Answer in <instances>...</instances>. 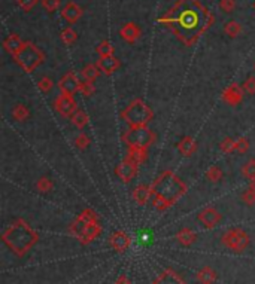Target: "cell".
Instances as JSON below:
<instances>
[{
    "instance_id": "obj_3",
    "label": "cell",
    "mask_w": 255,
    "mask_h": 284,
    "mask_svg": "<svg viewBox=\"0 0 255 284\" xmlns=\"http://www.w3.org/2000/svg\"><path fill=\"white\" fill-rule=\"evenodd\" d=\"M2 240L15 254L23 256L38 242V234L27 224L18 220L2 234Z\"/></svg>"
},
{
    "instance_id": "obj_22",
    "label": "cell",
    "mask_w": 255,
    "mask_h": 284,
    "mask_svg": "<svg viewBox=\"0 0 255 284\" xmlns=\"http://www.w3.org/2000/svg\"><path fill=\"white\" fill-rule=\"evenodd\" d=\"M195 278L200 284H213L216 282V272L212 268L206 266V268H203L197 272Z\"/></svg>"
},
{
    "instance_id": "obj_35",
    "label": "cell",
    "mask_w": 255,
    "mask_h": 284,
    "mask_svg": "<svg viewBox=\"0 0 255 284\" xmlns=\"http://www.w3.org/2000/svg\"><path fill=\"white\" fill-rule=\"evenodd\" d=\"M90 138H88V136L85 134V132H81L76 138H75V144H76V148L78 149H81V150H84V149H87L88 146H90Z\"/></svg>"
},
{
    "instance_id": "obj_5",
    "label": "cell",
    "mask_w": 255,
    "mask_h": 284,
    "mask_svg": "<svg viewBox=\"0 0 255 284\" xmlns=\"http://www.w3.org/2000/svg\"><path fill=\"white\" fill-rule=\"evenodd\" d=\"M15 61L20 64L21 68H24L26 72H33L38 66L42 64L44 61V52L36 46L33 45L32 42H27L26 44V48L17 56Z\"/></svg>"
},
{
    "instance_id": "obj_31",
    "label": "cell",
    "mask_w": 255,
    "mask_h": 284,
    "mask_svg": "<svg viewBox=\"0 0 255 284\" xmlns=\"http://www.w3.org/2000/svg\"><path fill=\"white\" fill-rule=\"evenodd\" d=\"M76 39H78V34H76V32L72 27H67V28H64L63 32H62V40H63L66 45L75 44Z\"/></svg>"
},
{
    "instance_id": "obj_43",
    "label": "cell",
    "mask_w": 255,
    "mask_h": 284,
    "mask_svg": "<svg viewBox=\"0 0 255 284\" xmlns=\"http://www.w3.org/2000/svg\"><path fill=\"white\" fill-rule=\"evenodd\" d=\"M115 284H130V280H128L127 276H121V277L117 280V283Z\"/></svg>"
},
{
    "instance_id": "obj_24",
    "label": "cell",
    "mask_w": 255,
    "mask_h": 284,
    "mask_svg": "<svg viewBox=\"0 0 255 284\" xmlns=\"http://www.w3.org/2000/svg\"><path fill=\"white\" fill-rule=\"evenodd\" d=\"M197 235L195 232L190 229V228H182L178 234H176V240L182 244V246H191L192 242L195 241Z\"/></svg>"
},
{
    "instance_id": "obj_20",
    "label": "cell",
    "mask_w": 255,
    "mask_h": 284,
    "mask_svg": "<svg viewBox=\"0 0 255 284\" xmlns=\"http://www.w3.org/2000/svg\"><path fill=\"white\" fill-rule=\"evenodd\" d=\"M154 284H185V282L175 271L166 270L163 274H160V277L154 282Z\"/></svg>"
},
{
    "instance_id": "obj_37",
    "label": "cell",
    "mask_w": 255,
    "mask_h": 284,
    "mask_svg": "<svg viewBox=\"0 0 255 284\" xmlns=\"http://www.w3.org/2000/svg\"><path fill=\"white\" fill-rule=\"evenodd\" d=\"M236 8V2L234 0H219V9L224 14H231Z\"/></svg>"
},
{
    "instance_id": "obj_26",
    "label": "cell",
    "mask_w": 255,
    "mask_h": 284,
    "mask_svg": "<svg viewBox=\"0 0 255 284\" xmlns=\"http://www.w3.org/2000/svg\"><path fill=\"white\" fill-rule=\"evenodd\" d=\"M11 114H12V118H14L15 120L21 122V120H26V119L30 116V110H29V108L24 106V104H17V106L12 108Z\"/></svg>"
},
{
    "instance_id": "obj_14",
    "label": "cell",
    "mask_w": 255,
    "mask_h": 284,
    "mask_svg": "<svg viewBox=\"0 0 255 284\" xmlns=\"http://www.w3.org/2000/svg\"><path fill=\"white\" fill-rule=\"evenodd\" d=\"M82 9L78 3L75 2H69L64 4V8L62 9V16L69 22V24H75L81 16H82Z\"/></svg>"
},
{
    "instance_id": "obj_41",
    "label": "cell",
    "mask_w": 255,
    "mask_h": 284,
    "mask_svg": "<svg viewBox=\"0 0 255 284\" xmlns=\"http://www.w3.org/2000/svg\"><path fill=\"white\" fill-rule=\"evenodd\" d=\"M242 201L245 202V204H248V206H254L255 204V190L252 189H246L245 192H243V195H242Z\"/></svg>"
},
{
    "instance_id": "obj_9",
    "label": "cell",
    "mask_w": 255,
    "mask_h": 284,
    "mask_svg": "<svg viewBox=\"0 0 255 284\" xmlns=\"http://www.w3.org/2000/svg\"><path fill=\"white\" fill-rule=\"evenodd\" d=\"M59 90L62 94H67V96H75V92H78L81 90V82L78 79V76L73 72L66 73L62 80L59 82Z\"/></svg>"
},
{
    "instance_id": "obj_4",
    "label": "cell",
    "mask_w": 255,
    "mask_h": 284,
    "mask_svg": "<svg viewBox=\"0 0 255 284\" xmlns=\"http://www.w3.org/2000/svg\"><path fill=\"white\" fill-rule=\"evenodd\" d=\"M152 116H154V114H152L151 108L142 100L131 102L127 108L121 112V118L127 122L130 128L146 126L151 122Z\"/></svg>"
},
{
    "instance_id": "obj_27",
    "label": "cell",
    "mask_w": 255,
    "mask_h": 284,
    "mask_svg": "<svg viewBox=\"0 0 255 284\" xmlns=\"http://www.w3.org/2000/svg\"><path fill=\"white\" fill-rule=\"evenodd\" d=\"M224 33H225L228 38L234 39V38H237V36L242 33V26H240L237 21H228V22H225V26H224Z\"/></svg>"
},
{
    "instance_id": "obj_7",
    "label": "cell",
    "mask_w": 255,
    "mask_h": 284,
    "mask_svg": "<svg viewBox=\"0 0 255 284\" xmlns=\"http://www.w3.org/2000/svg\"><path fill=\"white\" fill-rule=\"evenodd\" d=\"M222 244L233 252H243L249 246V236L243 229L231 228L222 234Z\"/></svg>"
},
{
    "instance_id": "obj_44",
    "label": "cell",
    "mask_w": 255,
    "mask_h": 284,
    "mask_svg": "<svg viewBox=\"0 0 255 284\" xmlns=\"http://www.w3.org/2000/svg\"><path fill=\"white\" fill-rule=\"evenodd\" d=\"M146 241H148V235H146V234H140V242L145 244Z\"/></svg>"
},
{
    "instance_id": "obj_21",
    "label": "cell",
    "mask_w": 255,
    "mask_h": 284,
    "mask_svg": "<svg viewBox=\"0 0 255 284\" xmlns=\"http://www.w3.org/2000/svg\"><path fill=\"white\" fill-rule=\"evenodd\" d=\"M146 148H137V146H130L128 148V154H127V160H130L131 162L140 166L142 162L146 161Z\"/></svg>"
},
{
    "instance_id": "obj_33",
    "label": "cell",
    "mask_w": 255,
    "mask_h": 284,
    "mask_svg": "<svg viewBox=\"0 0 255 284\" xmlns=\"http://www.w3.org/2000/svg\"><path fill=\"white\" fill-rule=\"evenodd\" d=\"M242 174L246 177L249 182L255 180V160H249L243 167H242Z\"/></svg>"
},
{
    "instance_id": "obj_19",
    "label": "cell",
    "mask_w": 255,
    "mask_h": 284,
    "mask_svg": "<svg viewBox=\"0 0 255 284\" xmlns=\"http://www.w3.org/2000/svg\"><path fill=\"white\" fill-rule=\"evenodd\" d=\"M178 150L184 155V156H192L195 152H197V142L190 137V136H187V137H184L179 143H178Z\"/></svg>"
},
{
    "instance_id": "obj_15",
    "label": "cell",
    "mask_w": 255,
    "mask_h": 284,
    "mask_svg": "<svg viewBox=\"0 0 255 284\" xmlns=\"http://www.w3.org/2000/svg\"><path fill=\"white\" fill-rule=\"evenodd\" d=\"M109 242H111V246H112L117 252H121V253H123V252H126L128 247H130L131 238L128 236L124 230H118V232H115V234L111 235Z\"/></svg>"
},
{
    "instance_id": "obj_11",
    "label": "cell",
    "mask_w": 255,
    "mask_h": 284,
    "mask_svg": "<svg viewBox=\"0 0 255 284\" xmlns=\"http://www.w3.org/2000/svg\"><path fill=\"white\" fill-rule=\"evenodd\" d=\"M198 222L204 228H215L221 222V213L213 207H206L198 213Z\"/></svg>"
},
{
    "instance_id": "obj_40",
    "label": "cell",
    "mask_w": 255,
    "mask_h": 284,
    "mask_svg": "<svg viewBox=\"0 0 255 284\" xmlns=\"http://www.w3.org/2000/svg\"><path fill=\"white\" fill-rule=\"evenodd\" d=\"M41 2H42L44 9L48 10V12H54L60 6V0H41Z\"/></svg>"
},
{
    "instance_id": "obj_13",
    "label": "cell",
    "mask_w": 255,
    "mask_h": 284,
    "mask_svg": "<svg viewBox=\"0 0 255 284\" xmlns=\"http://www.w3.org/2000/svg\"><path fill=\"white\" fill-rule=\"evenodd\" d=\"M26 44L18 34H9L5 40H3V48L6 52H9L12 57H17L24 48H26Z\"/></svg>"
},
{
    "instance_id": "obj_34",
    "label": "cell",
    "mask_w": 255,
    "mask_h": 284,
    "mask_svg": "<svg viewBox=\"0 0 255 284\" xmlns=\"http://www.w3.org/2000/svg\"><path fill=\"white\" fill-rule=\"evenodd\" d=\"M221 150L224 154H233V152H236V140L231 138V137L224 138L222 143H221Z\"/></svg>"
},
{
    "instance_id": "obj_36",
    "label": "cell",
    "mask_w": 255,
    "mask_h": 284,
    "mask_svg": "<svg viewBox=\"0 0 255 284\" xmlns=\"http://www.w3.org/2000/svg\"><path fill=\"white\" fill-rule=\"evenodd\" d=\"M242 88H243V92L254 96L255 94V78L254 76L246 78V79H245V82L242 84Z\"/></svg>"
},
{
    "instance_id": "obj_12",
    "label": "cell",
    "mask_w": 255,
    "mask_h": 284,
    "mask_svg": "<svg viewBox=\"0 0 255 284\" xmlns=\"http://www.w3.org/2000/svg\"><path fill=\"white\" fill-rule=\"evenodd\" d=\"M222 100L224 103H227L228 106H237L242 103L243 100V88L239 86V84H231L222 94Z\"/></svg>"
},
{
    "instance_id": "obj_2",
    "label": "cell",
    "mask_w": 255,
    "mask_h": 284,
    "mask_svg": "<svg viewBox=\"0 0 255 284\" xmlns=\"http://www.w3.org/2000/svg\"><path fill=\"white\" fill-rule=\"evenodd\" d=\"M152 189L154 194L151 202L160 212L172 207L187 190L184 182L179 177H176L172 171H164L152 184Z\"/></svg>"
},
{
    "instance_id": "obj_45",
    "label": "cell",
    "mask_w": 255,
    "mask_h": 284,
    "mask_svg": "<svg viewBox=\"0 0 255 284\" xmlns=\"http://www.w3.org/2000/svg\"><path fill=\"white\" fill-rule=\"evenodd\" d=\"M249 189L255 190V180H251V182H249Z\"/></svg>"
},
{
    "instance_id": "obj_8",
    "label": "cell",
    "mask_w": 255,
    "mask_h": 284,
    "mask_svg": "<svg viewBox=\"0 0 255 284\" xmlns=\"http://www.w3.org/2000/svg\"><path fill=\"white\" fill-rule=\"evenodd\" d=\"M56 110L62 116L70 118L72 114L78 110L76 102L73 98V96H67V94H60L56 98Z\"/></svg>"
},
{
    "instance_id": "obj_25",
    "label": "cell",
    "mask_w": 255,
    "mask_h": 284,
    "mask_svg": "<svg viewBox=\"0 0 255 284\" xmlns=\"http://www.w3.org/2000/svg\"><path fill=\"white\" fill-rule=\"evenodd\" d=\"M70 120H72V124H73L76 128L82 130V128H85L87 124H88V114H85L82 109H78L75 114L70 116Z\"/></svg>"
},
{
    "instance_id": "obj_6",
    "label": "cell",
    "mask_w": 255,
    "mask_h": 284,
    "mask_svg": "<svg viewBox=\"0 0 255 284\" xmlns=\"http://www.w3.org/2000/svg\"><path fill=\"white\" fill-rule=\"evenodd\" d=\"M155 134L148 130L146 126H139V128H130L123 134V142L130 146H137V148H149L155 142Z\"/></svg>"
},
{
    "instance_id": "obj_10",
    "label": "cell",
    "mask_w": 255,
    "mask_h": 284,
    "mask_svg": "<svg viewBox=\"0 0 255 284\" xmlns=\"http://www.w3.org/2000/svg\"><path fill=\"white\" fill-rule=\"evenodd\" d=\"M137 170H139V166L134 164V162H131L130 160L126 158L121 164L117 166L115 174H117V177H120V180H121L123 183H128V182H131V180L136 177Z\"/></svg>"
},
{
    "instance_id": "obj_46",
    "label": "cell",
    "mask_w": 255,
    "mask_h": 284,
    "mask_svg": "<svg viewBox=\"0 0 255 284\" xmlns=\"http://www.w3.org/2000/svg\"><path fill=\"white\" fill-rule=\"evenodd\" d=\"M254 72H255V64H254Z\"/></svg>"
},
{
    "instance_id": "obj_18",
    "label": "cell",
    "mask_w": 255,
    "mask_h": 284,
    "mask_svg": "<svg viewBox=\"0 0 255 284\" xmlns=\"http://www.w3.org/2000/svg\"><path fill=\"white\" fill-rule=\"evenodd\" d=\"M97 66H99V68H100L102 73H105V74H112L115 70L120 68L121 62H120L118 58H115L112 56V57H100V60L97 61Z\"/></svg>"
},
{
    "instance_id": "obj_39",
    "label": "cell",
    "mask_w": 255,
    "mask_h": 284,
    "mask_svg": "<svg viewBox=\"0 0 255 284\" xmlns=\"http://www.w3.org/2000/svg\"><path fill=\"white\" fill-rule=\"evenodd\" d=\"M248 149H249V142H248V138H245V137L236 138V152L245 154Z\"/></svg>"
},
{
    "instance_id": "obj_29",
    "label": "cell",
    "mask_w": 255,
    "mask_h": 284,
    "mask_svg": "<svg viewBox=\"0 0 255 284\" xmlns=\"http://www.w3.org/2000/svg\"><path fill=\"white\" fill-rule=\"evenodd\" d=\"M36 189H38L39 192H42V194H48V192H51V190L54 189V183H53V180L48 178V177H41V178L36 182Z\"/></svg>"
},
{
    "instance_id": "obj_23",
    "label": "cell",
    "mask_w": 255,
    "mask_h": 284,
    "mask_svg": "<svg viewBox=\"0 0 255 284\" xmlns=\"http://www.w3.org/2000/svg\"><path fill=\"white\" fill-rule=\"evenodd\" d=\"M100 68H99V66L97 64H88V66H85L82 70H81V76H82V79L84 80H87V82H94L99 76H100Z\"/></svg>"
},
{
    "instance_id": "obj_32",
    "label": "cell",
    "mask_w": 255,
    "mask_h": 284,
    "mask_svg": "<svg viewBox=\"0 0 255 284\" xmlns=\"http://www.w3.org/2000/svg\"><path fill=\"white\" fill-rule=\"evenodd\" d=\"M38 88H39L44 94H48V92H51V91H53V88H54V82H53V79H51V78L44 76V78L38 82Z\"/></svg>"
},
{
    "instance_id": "obj_47",
    "label": "cell",
    "mask_w": 255,
    "mask_h": 284,
    "mask_svg": "<svg viewBox=\"0 0 255 284\" xmlns=\"http://www.w3.org/2000/svg\"><path fill=\"white\" fill-rule=\"evenodd\" d=\"M254 8H255V3H254Z\"/></svg>"
},
{
    "instance_id": "obj_30",
    "label": "cell",
    "mask_w": 255,
    "mask_h": 284,
    "mask_svg": "<svg viewBox=\"0 0 255 284\" xmlns=\"http://www.w3.org/2000/svg\"><path fill=\"white\" fill-rule=\"evenodd\" d=\"M206 178L212 183H216L222 178V170L218 166H212L209 170L206 171Z\"/></svg>"
},
{
    "instance_id": "obj_17",
    "label": "cell",
    "mask_w": 255,
    "mask_h": 284,
    "mask_svg": "<svg viewBox=\"0 0 255 284\" xmlns=\"http://www.w3.org/2000/svg\"><path fill=\"white\" fill-rule=\"evenodd\" d=\"M154 189L152 186L148 184H140L133 190V200L139 204V206H145L151 198H152Z\"/></svg>"
},
{
    "instance_id": "obj_38",
    "label": "cell",
    "mask_w": 255,
    "mask_h": 284,
    "mask_svg": "<svg viewBox=\"0 0 255 284\" xmlns=\"http://www.w3.org/2000/svg\"><path fill=\"white\" fill-rule=\"evenodd\" d=\"M94 91H96V86L93 85V82H87V80L81 82V90H79V92H81V94H84V96L90 97V96H93V92H94Z\"/></svg>"
},
{
    "instance_id": "obj_16",
    "label": "cell",
    "mask_w": 255,
    "mask_h": 284,
    "mask_svg": "<svg viewBox=\"0 0 255 284\" xmlns=\"http://www.w3.org/2000/svg\"><path fill=\"white\" fill-rule=\"evenodd\" d=\"M121 38L127 42V44H134L139 38H140V27L136 22H127L121 27L120 30Z\"/></svg>"
},
{
    "instance_id": "obj_42",
    "label": "cell",
    "mask_w": 255,
    "mask_h": 284,
    "mask_svg": "<svg viewBox=\"0 0 255 284\" xmlns=\"http://www.w3.org/2000/svg\"><path fill=\"white\" fill-rule=\"evenodd\" d=\"M38 2H39V0H17L18 6H20L23 10H26V12L32 10V9L38 4Z\"/></svg>"
},
{
    "instance_id": "obj_1",
    "label": "cell",
    "mask_w": 255,
    "mask_h": 284,
    "mask_svg": "<svg viewBox=\"0 0 255 284\" xmlns=\"http://www.w3.org/2000/svg\"><path fill=\"white\" fill-rule=\"evenodd\" d=\"M212 21V14L198 0H178L161 18V22H164V26L188 46L198 40V38L210 27Z\"/></svg>"
},
{
    "instance_id": "obj_28",
    "label": "cell",
    "mask_w": 255,
    "mask_h": 284,
    "mask_svg": "<svg viewBox=\"0 0 255 284\" xmlns=\"http://www.w3.org/2000/svg\"><path fill=\"white\" fill-rule=\"evenodd\" d=\"M96 51H97V54H99L100 57H112V56H114V46H112V44L108 42V40L100 42V44L97 45Z\"/></svg>"
}]
</instances>
